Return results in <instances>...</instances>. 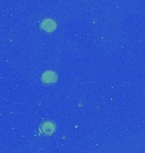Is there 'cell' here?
I'll use <instances>...</instances> for the list:
<instances>
[{"label": "cell", "instance_id": "1", "mask_svg": "<svg viewBox=\"0 0 145 153\" xmlns=\"http://www.w3.org/2000/svg\"><path fill=\"white\" fill-rule=\"evenodd\" d=\"M55 128H56V126L51 121H45L40 126V130L46 135L52 134L55 131Z\"/></svg>", "mask_w": 145, "mask_h": 153}, {"label": "cell", "instance_id": "2", "mask_svg": "<svg viewBox=\"0 0 145 153\" xmlns=\"http://www.w3.org/2000/svg\"><path fill=\"white\" fill-rule=\"evenodd\" d=\"M41 79H42V82L43 83H45V84H51V83H54L57 81L58 76H57V74L54 71H47L43 73Z\"/></svg>", "mask_w": 145, "mask_h": 153}, {"label": "cell", "instance_id": "3", "mask_svg": "<svg viewBox=\"0 0 145 153\" xmlns=\"http://www.w3.org/2000/svg\"><path fill=\"white\" fill-rule=\"evenodd\" d=\"M42 28L46 32H53L56 28V23L51 19H46L42 22Z\"/></svg>", "mask_w": 145, "mask_h": 153}]
</instances>
